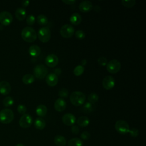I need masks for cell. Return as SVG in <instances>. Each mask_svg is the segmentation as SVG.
I'll list each match as a JSON object with an SVG mask.
<instances>
[{
	"label": "cell",
	"instance_id": "obj_36",
	"mask_svg": "<svg viewBox=\"0 0 146 146\" xmlns=\"http://www.w3.org/2000/svg\"><path fill=\"white\" fill-rule=\"evenodd\" d=\"M17 111L20 114H25L27 111V107L22 104H20L17 107Z\"/></svg>",
	"mask_w": 146,
	"mask_h": 146
},
{
	"label": "cell",
	"instance_id": "obj_26",
	"mask_svg": "<svg viewBox=\"0 0 146 146\" xmlns=\"http://www.w3.org/2000/svg\"><path fill=\"white\" fill-rule=\"evenodd\" d=\"M68 146H83L82 140L78 137H74L70 139L67 143Z\"/></svg>",
	"mask_w": 146,
	"mask_h": 146
},
{
	"label": "cell",
	"instance_id": "obj_2",
	"mask_svg": "<svg viewBox=\"0 0 146 146\" xmlns=\"http://www.w3.org/2000/svg\"><path fill=\"white\" fill-rule=\"evenodd\" d=\"M86 95L80 91H74L70 96V100L71 103L75 106L83 105L86 100Z\"/></svg>",
	"mask_w": 146,
	"mask_h": 146
},
{
	"label": "cell",
	"instance_id": "obj_22",
	"mask_svg": "<svg viewBox=\"0 0 146 146\" xmlns=\"http://www.w3.org/2000/svg\"><path fill=\"white\" fill-rule=\"evenodd\" d=\"M95 108V106L94 104L91 103L90 102H86L81 108L82 111L86 113H90L92 112Z\"/></svg>",
	"mask_w": 146,
	"mask_h": 146
},
{
	"label": "cell",
	"instance_id": "obj_9",
	"mask_svg": "<svg viewBox=\"0 0 146 146\" xmlns=\"http://www.w3.org/2000/svg\"><path fill=\"white\" fill-rule=\"evenodd\" d=\"M33 123V117L29 113H25L22 115L19 120V125L23 128L30 127Z\"/></svg>",
	"mask_w": 146,
	"mask_h": 146
},
{
	"label": "cell",
	"instance_id": "obj_14",
	"mask_svg": "<svg viewBox=\"0 0 146 146\" xmlns=\"http://www.w3.org/2000/svg\"><path fill=\"white\" fill-rule=\"evenodd\" d=\"M93 8L92 3L90 1H83L81 2L79 5V9L83 13L90 11Z\"/></svg>",
	"mask_w": 146,
	"mask_h": 146
},
{
	"label": "cell",
	"instance_id": "obj_20",
	"mask_svg": "<svg viewBox=\"0 0 146 146\" xmlns=\"http://www.w3.org/2000/svg\"><path fill=\"white\" fill-rule=\"evenodd\" d=\"M15 15L17 19L23 21L26 17V11L23 7H18L15 10Z\"/></svg>",
	"mask_w": 146,
	"mask_h": 146
},
{
	"label": "cell",
	"instance_id": "obj_18",
	"mask_svg": "<svg viewBox=\"0 0 146 146\" xmlns=\"http://www.w3.org/2000/svg\"><path fill=\"white\" fill-rule=\"evenodd\" d=\"M82 21V16L78 13H74L70 17V22L74 25H79Z\"/></svg>",
	"mask_w": 146,
	"mask_h": 146
},
{
	"label": "cell",
	"instance_id": "obj_10",
	"mask_svg": "<svg viewBox=\"0 0 146 146\" xmlns=\"http://www.w3.org/2000/svg\"><path fill=\"white\" fill-rule=\"evenodd\" d=\"M13 21L12 14L7 11H2L0 13V22L3 25H9Z\"/></svg>",
	"mask_w": 146,
	"mask_h": 146
},
{
	"label": "cell",
	"instance_id": "obj_32",
	"mask_svg": "<svg viewBox=\"0 0 146 146\" xmlns=\"http://www.w3.org/2000/svg\"><path fill=\"white\" fill-rule=\"evenodd\" d=\"M135 0H122L121 3L122 5L127 8H131L134 6L136 4Z\"/></svg>",
	"mask_w": 146,
	"mask_h": 146
},
{
	"label": "cell",
	"instance_id": "obj_17",
	"mask_svg": "<svg viewBox=\"0 0 146 146\" xmlns=\"http://www.w3.org/2000/svg\"><path fill=\"white\" fill-rule=\"evenodd\" d=\"M11 90L10 84L5 80L0 82V93L3 95L9 94Z\"/></svg>",
	"mask_w": 146,
	"mask_h": 146
},
{
	"label": "cell",
	"instance_id": "obj_39",
	"mask_svg": "<svg viewBox=\"0 0 146 146\" xmlns=\"http://www.w3.org/2000/svg\"><path fill=\"white\" fill-rule=\"evenodd\" d=\"M80 137L82 139L84 140H88L90 137V133L88 131H84L80 135Z\"/></svg>",
	"mask_w": 146,
	"mask_h": 146
},
{
	"label": "cell",
	"instance_id": "obj_29",
	"mask_svg": "<svg viewBox=\"0 0 146 146\" xmlns=\"http://www.w3.org/2000/svg\"><path fill=\"white\" fill-rule=\"evenodd\" d=\"M84 71V66L82 65H78L74 68L73 73L75 76H80L81 75L83 74Z\"/></svg>",
	"mask_w": 146,
	"mask_h": 146
},
{
	"label": "cell",
	"instance_id": "obj_4",
	"mask_svg": "<svg viewBox=\"0 0 146 146\" xmlns=\"http://www.w3.org/2000/svg\"><path fill=\"white\" fill-rule=\"evenodd\" d=\"M37 36L43 43L48 42L51 39V31L48 27H42L38 31Z\"/></svg>",
	"mask_w": 146,
	"mask_h": 146
},
{
	"label": "cell",
	"instance_id": "obj_28",
	"mask_svg": "<svg viewBox=\"0 0 146 146\" xmlns=\"http://www.w3.org/2000/svg\"><path fill=\"white\" fill-rule=\"evenodd\" d=\"M36 22L40 25H46L48 23V19L46 15L40 14L36 18Z\"/></svg>",
	"mask_w": 146,
	"mask_h": 146
},
{
	"label": "cell",
	"instance_id": "obj_21",
	"mask_svg": "<svg viewBox=\"0 0 146 146\" xmlns=\"http://www.w3.org/2000/svg\"><path fill=\"white\" fill-rule=\"evenodd\" d=\"M35 112L38 116L40 117H44L47 114V107L44 104H39L36 107Z\"/></svg>",
	"mask_w": 146,
	"mask_h": 146
},
{
	"label": "cell",
	"instance_id": "obj_7",
	"mask_svg": "<svg viewBox=\"0 0 146 146\" xmlns=\"http://www.w3.org/2000/svg\"><path fill=\"white\" fill-rule=\"evenodd\" d=\"M121 68L120 62L117 59H112L107 62L106 68L107 71L111 74H116L119 71Z\"/></svg>",
	"mask_w": 146,
	"mask_h": 146
},
{
	"label": "cell",
	"instance_id": "obj_46",
	"mask_svg": "<svg viewBox=\"0 0 146 146\" xmlns=\"http://www.w3.org/2000/svg\"><path fill=\"white\" fill-rule=\"evenodd\" d=\"M15 146H25V145L23 144H22V143H18V144H17Z\"/></svg>",
	"mask_w": 146,
	"mask_h": 146
},
{
	"label": "cell",
	"instance_id": "obj_30",
	"mask_svg": "<svg viewBox=\"0 0 146 146\" xmlns=\"http://www.w3.org/2000/svg\"><path fill=\"white\" fill-rule=\"evenodd\" d=\"M14 99L11 96L5 97L2 101V103L3 106L5 107H9V106H12L14 104Z\"/></svg>",
	"mask_w": 146,
	"mask_h": 146
},
{
	"label": "cell",
	"instance_id": "obj_15",
	"mask_svg": "<svg viewBox=\"0 0 146 146\" xmlns=\"http://www.w3.org/2000/svg\"><path fill=\"white\" fill-rule=\"evenodd\" d=\"M46 82L49 86L54 87L58 82V77L54 73H50L46 76Z\"/></svg>",
	"mask_w": 146,
	"mask_h": 146
},
{
	"label": "cell",
	"instance_id": "obj_1",
	"mask_svg": "<svg viewBox=\"0 0 146 146\" xmlns=\"http://www.w3.org/2000/svg\"><path fill=\"white\" fill-rule=\"evenodd\" d=\"M21 36L26 42H33L37 38V34L33 27L26 26L22 29L21 32Z\"/></svg>",
	"mask_w": 146,
	"mask_h": 146
},
{
	"label": "cell",
	"instance_id": "obj_24",
	"mask_svg": "<svg viewBox=\"0 0 146 146\" xmlns=\"http://www.w3.org/2000/svg\"><path fill=\"white\" fill-rule=\"evenodd\" d=\"M76 123L78 125L82 127H86L90 124V119L86 116H82L78 119Z\"/></svg>",
	"mask_w": 146,
	"mask_h": 146
},
{
	"label": "cell",
	"instance_id": "obj_6",
	"mask_svg": "<svg viewBox=\"0 0 146 146\" xmlns=\"http://www.w3.org/2000/svg\"><path fill=\"white\" fill-rule=\"evenodd\" d=\"M115 129L120 134H126L129 131V127L128 124L123 120H119L116 121L115 124Z\"/></svg>",
	"mask_w": 146,
	"mask_h": 146
},
{
	"label": "cell",
	"instance_id": "obj_31",
	"mask_svg": "<svg viewBox=\"0 0 146 146\" xmlns=\"http://www.w3.org/2000/svg\"><path fill=\"white\" fill-rule=\"evenodd\" d=\"M87 99L88 100V102L94 104L95 103L97 102L98 100H99V96L98 94L95 93H91L90 95H88Z\"/></svg>",
	"mask_w": 146,
	"mask_h": 146
},
{
	"label": "cell",
	"instance_id": "obj_8",
	"mask_svg": "<svg viewBox=\"0 0 146 146\" xmlns=\"http://www.w3.org/2000/svg\"><path fill=\"white\" fill-rule=\"evenodd\" d=\"M75 30L73 26L70 24H65L63 25L60 29V34L63 38H71L74 34Z\"/></svg>",
	"mask_w": 146,
	"mask_h": 146
},
{
	"label": "cell",
	"instance_id": "obj_42",
	"mask_svg": "<svg viewBox=\"0 0 146 146\" xmlns=\"http://www.w3.org/2000/svg\"><path fill=\"white\" fill-rule=\"evenodd\" d=\"M30 3V1H27V0H24L23 1H22V5L23 7H27Z\"/></svg>",
	"mask_w": 146,
	"mask_h": 146
},
{
	"label": "cell",
	"instance_id": "obj_43",
	"mask_svg": "<svg viewBox=\"0 0 146 146\" xmlns=\"http://www.w3.org/2000/svg\"><path fill=\"white\" fill-rule=\"evenodd\" d=\"M54 72H55L54 74H55L56 75L60 74V73H61V70H60V68H56V69L54 70Z\"/></svg>",
	"mask_w": 146,
	"mask_h": 146
},
{
	"label": "cell",
	"instance_id": "obj_3",
	"mask_svg": "<svg viewBox=\"0 0 146 146\" xmlns=\"http://www.w3.org/2000/svg\"><path fill=\"white\" fill-rule=\"evenodd\" d=\"M14 117L13 111L9 108H4L0 111V122L3 124L11 123Z\"/></svg>",
	"mask_w": 146,
	"mask_h": 146
},
{
	"label": "cell",
	"instance_id": "obj_5",
	"mask_svg": "<svg viewBox=\"0 0 146 146\" xmlns=\"http://www.w3.org/2000/svg\"><path fill=\"white\" fill-rule=\"evenodd\" d=\"M33 73L34 77L39 79H43L47 76L48 70L44 65L38 64L34 67Z\"/></svg>",
	"mask_w": 146,
	"mask_h": 146
},
{
	"label": "cell",
	"instance_id": "obj_40",
	"mask_svg": "<svg viewBox=\"0 0 146 146\" xmlns=\"http://www.w3.org/2000/svg\"><path fill=\"white\" fill-rule=\"evenodd\" d=\"M71 132L74 134H78L79 132V128L77 125H72L71 128Z\"/></svg>",
	"mask_w": 146,
	"mask_h": 146
},
{
	"label": "cell",
	"instance_id": "obj_27",
	"mask_svg": "<svg viewBox=\"0 0 146 146\" xmlns=\"http://www.w3.org/2000/svg\"><path fill=\"white\" fill-rule=\"evenodd\" d=\"M35 80V77L31 74H25L22 77V82L26 84H30L33 83Z\"/></svg>",
	"mask_w": 146,
	"mask_h": 146
},
{
	"label": "cell",
	"instance_id": "obj_37",
	"mask_svg": "<svg viewBox=\"0 0 146 146\" xmlns=\"http://www.w3.org/2000/svg\"><path fill=\"white\" fill-rule=\"evenodd\" d=\"M98 63L99 65L104 66L107 64V59L104 56H100L98 59Z\"/></svg>",
	"mask_w": 146,
	"mask_h": 146
},
{
	"label": "cell",
	"instance_id": "obj_25",
	"mask_svg": "<svg viewBox=\"0 0 146 146\" xmlns=\"http://www.w3.org/2000/svg\"><path fill=\"white\" fill-rule=\"evenodd\" d=\"M54 142L56 146H65L66 144V138L62 135H56L54 139Z\"/></svg>",
	"mask_w": 146,
	"mask_h": 146
},
{
	"label": "cell",
	"instance_id": "obj_45",
	"mask_svg": "<svg viewBox=\"0 0 146 146\" xmlns=\"http://www.w3.org/2000/svg\"><path fill=\"white\" fill-rule=\"evenodd\" d=\"M94 10H95V11H97V12H99V11H100V7H99V6H95V7H94Z\"/></svg>",
	"mask_w": 146,
	"mask_h": 146
},
{
	"label": "cell",
	"instance_id": "obj_33",
	"mask_svg": "<svg viewBox=\"0 0 146 146\" xmlns=\"http://www.w3.org/2000/svg\"><path fill=\"white\" fill-rule=\"evenodd\" d=\"M58 95L61 98H67L68 95V91L65 88L60 89L58 91Z\"/></svg>",
	"mask_w": 146,
	"mask_h": 146
},
{
	"label": "cell",
	"instance_id": "obj_34",
	"mask_svg": "<svg viewBox=\"0 0 146 146\" xmlns=\"http://www.w3.org/2000/svg\"><path fill=\"white\" fill-rule=\"evenodd\" d=\"M75 35L76 38H78L79 39H83L85 38L86 34L83 30H78L75 33Z\"/></svg>",
	"mask_w": 146,
	"mask_h": 146
},
{
	"label": "cell",
	"instance_id": "obj_13",
	"mask_svg": "<svg viewBox=\"0 0 146 146\" xmlns=\"http://www.w3.org/2000/svg\"><path fill=\"white\" fill-rule=\"evenodd\" d=\"M62 120L64 124L66 125L71 126L73 125L76 122V117L73 114L71 113H67L62 116Z\"/></svg>",
	"mask_w": 146,
	"mask_h": 146
},
{
	"label": "cell",
	"instance_id": "obj_41",
	"mask_svg": "<svg viewBox=\"0 0 146 146\" xmlns=\"http://www.w3.org/2000/svg\"><path fill=\"white\" fill-rule=\"evenodd\" d=\"M62 2L66 5H74L75 2V0H62Z\"/></svg>",
	"mask_w": 146,
	"mask_h": 146
},
{
	"label": "cell",
	"instance_id": "obj_12",
	"mask_svg": "<svg viewBox=\"0 0 146 146\" xmlns=\"http://www.w3.org/2000/svg\"><path fill=\"white\" fill-rule=\"evenodd\" d=\"M102 84L104 88L109 90L113 88V87L115 86V80L112 76L107 75L104 78Z\"/></svg>",
	"mask_w": 146,
	"mask_h": 146
},
{
	"label": "cell",
	"instance_id": "obj_35",
	"mask_svg": "<svg viewBox=\"0 0 146 146\" xmlns=\"http://www.w3.org/2000/svg\"><path fill=\"white\" fill-rule=\"evenodd\" d=\"M26 22L29 25H33L35 22V17L32 14L28 15L26 17Z\"/></svg>",
	"mask_w": 146,
	"mask_h": 146
},
{
	"label": "cell",
	"instance_id": "obj_23",
	"mask_svg": "<svg viewBox=\"0 0 146 146\" xmlns=\"http://www.w3.org/2000/svg\"><path fill=\"white\" fill-rule=\"evenodd\" d=\"M34 127L39 130L43 129L46 127L45 120L41 117L36 118L34 121Z\"/></svg>",
	"mask_w": 146,
	"mask_h": 146
},
{
	"label": "cell",
	"instance_id": "obj_38",
	"mask_svg": "<svg viewBox=\"0 0 146 146\" xmlns=\"http://www.w3.org/2000/svg\"><path fill=\"white\" fill-rule=\"evenodd\" d=\"M130 135L132 136V137H136L137 136H138L139 135V130L136 128H132V129H129V132Z\"/></svg>",
	"mask_w": 146,
	"mask_h": 146
},
{
	"label": "cell",
	"instance_id": "obj_19",
	"mask_svg": "<svg viewBox=\"0 0 146 146\" xmlns=\"http://www.w3.org/2000/svg\"><path fill=\"white\" fill-rule=\"evenodd\" d=\"M41 52L40 48L35 44L31 46L29 48V53L33 57L38 56Z\"/></svg>",
	"mask_w": 146,
	"mask_h": 146
},
{
	"label": "cell",
	"instance_id": "obj_16",
	"mask_svg": "<svg viewBox=\"0 0 146 146\" xmlns=\"http://www.w3.org/2000/svg\"><path fill=\"white\" fill-rule=\"evenodd\" d=\"M54 107L56 111L62 112L66 107V102L63 99L59 98L55 101Z\"/></svg>",
	"mask_w": 146,
	"mask_h": 146
},
{
	"label": "cell",
	"instance_id": "obj_44",
	"mask_svg": "<svg viewBox=\"0 0 146 146\" xmlns=\"http://www.w3.org/2000/svg\"><path fill=\"white\" fill-rule=\"evenodd\" d=\"M87 60L86 59H82V60H81V64H82V66H84V65H86V64H87Z\"/></svg>",
	"mask_w": 146,
	"mask_h": 146
},
{
	"label": "cell",
	"instance_id": "obj_11",
	"mask_svg": "<svg viewBox=\"0 0 146 146\" xmlns=\"http://www.w3.org/2000/svg\"><path fill=\"white\" fill-rule=\"evenodd\" d=\"M44 62L47 66L50 67H54L58 64L59 59L56 55L50 54L47 55V56L46 57Z\"/></svg>",
	"mask_w": 146,
	"mask_h": 146
}]
</instances>
